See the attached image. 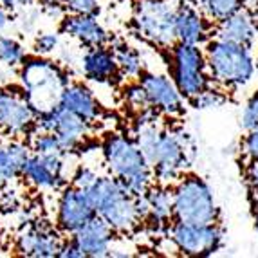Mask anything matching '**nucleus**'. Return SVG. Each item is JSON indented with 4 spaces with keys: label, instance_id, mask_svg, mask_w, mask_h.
Segmentation results:
<instances>
[{
    "label": "nucleus",
    "instance_id": "obj_22",
    "mask_svg": "<svg viewBox=\"0 0 258 258\" xmlns=\"http://www.w3.org/2000/svg\"><path fill=\"white\" fill-rule=\"evenodd\" d=\"M31 155V147L22 139L0 141V188L22 175V168Z\"/></svg>",
    "mask_w": 258,
    "mask_h": 258
},
{
    "label": "nucleus",
    "instance_id": "obj_29",
    "mask_svg": "<svg viewBox=\"0 0 258 258\" xmlns=\"http://www.w3.org/2000/svg\"><path fill=\"white\" fill-rule=\"evenodd\" d=\"M123 99H125L126 107H128L136 116L141 114V112L148 110V108H152L147 92H145V89H143V85L139 82L130 83V85L126 87L125 91H123Z\"/></svg>",
    "mask_w": 258,
    "mask_h": 258
},
{
    "label": "nucleus",
    "instance_id": "obj_27",
    "mask_svg": "<svg viewBox=\"0 0 258 258\" xmlns=\"http://www.w3.org/2000/svg\"><path fill=\"white\" fill-rule=\"evenodd\" d=\"M26 58V49L13 36H0V61L8 67H20Z\"/></svg>",
    "mask_w": 258,
    "mask_h": 258
},
{
    "label": "nucleus",
    "instance_id": "obj_20",
    "mask_svg": "<svg viewBox=\"0 0 258 258\" xmlns=\"http://www.w3.org/2000/svg\"><path fill=\"white\" fill-rule=\"evenodd\" d=\"M80 67H82L83 76L94 83L112 82L119 74L116 56H114L112 49H107V45L87 47V51L82 54V60H80Z\"/></svg>",
    "mask_w": 258,
    "mask_h": 258
},
{
    "label": "nucleus",
    "instance_id": "obj_26",
    "mask_svg": "<svg viewBox=\"0 0 258 258\" xmlns=\"http://www.w3.org/2000/svg\"><path fill=\"white\" fill-rule=\"evenodd\" d=\"M229 92L226 89L219 85L208 87L206 91H203L199 96H195L194 99H189V103L194 105V108L197 110H210V108H220L224 103H228Z\"/></svg>",
    "mask_w": 258,
    "mask_h": 258
},
{
    "label": "nucleus",
    "instance_id": "obj_34",
    "mask_svg": "<svg viewBox=\"0 0 258 258\" xmlns=\"http://www.w3.org/2000/svg\"><path fill=\"white\" fill-rule=\"evenodd\" d=\"M242 152L245 155V161H258V126L245 130V136L242 139Z\"/></svg>",
    "mask_w": 258,
    "mask_h": 258
},
{
    "label": "nucleus",
    "instance_id": "obj_37",
    "mask_svg": "<svg viewBox=\"0 0 258 258\" xmlns=\"http://www.w3.org/2000/svg\"><path fill=\"white\" fill-rule=\"evenodd\" d=\"M60 258H85L82 253V249L76 245V242L71 238L69 242H63L60 247V253H58Z\"/></svg>",
    "mask_w": 258,
    "mask_h": 258
},
{
    "label": "nucleus",
    "instance_id": "obj_39",
    "mask_svg": "<svg viewBox=\"0 0 258 258\" xmlns=\"http://www.w3.org/2000/svg\"><path fill=\"white\" fill-rule=\"evenodd\" d=\"M9 9H6L4 6L0 4V29H6L9 26Z\"/></svg>",
    "mask_w": 258,
    "mask_h": 258
},
{
    "label": "nucleus",
    "instance_id": "obj_44",
    "mask_svg": "<svg viewBox=\"0 0 258 258\" xmlns=\"http://www.w3.org/2000/svg\"><path fill=\"white\" fill-rule=\"evenodd\" d=\"M116 2H121V4H123V2H130V0H116Z\"/></svg>",
    "mask_w": 258,
    "mask_h": 258
},
{
    "label": "nucleus",
    "instance_id": "obj_25",
    "mask_svg": "<svg viewBox=\"0 0 258 258\" xmlns=\"http://www.w3.org/2000/svg\"><path fill=\"white\" fill-rule=\"evenodd\" d=\"M195 2L203 9V13L215 24L228 18L244 6V0H195Z\"/></svg>",
    "mask_w": 258,
    "mask_h": 258
},
{
    "label": "nucleus",
    "instance_id": "obj_42",
    "mask_svg": "<svg viewBox=\"0 0 258 258\" xmlns=\"http://www.w3.org/2000/svg\"><path fill=\"white\" fill-rule=\"evenodd\" d=\"M42 6H47V4H58V2H63V0H38Z\"/></svg>",
    "mask_w": 258,
    "mask_h": 258
},
{
    "label": "nucleus",
    "instance_id": "obj_30",
    "mask_svg": "<svg viewBox=\"0 0 258 258\" xmlns=\"http://www.w3.org/2000/svg\"><path fill=\"white\" fill-rule=\"evenodd\" d=\"M60 47V35L56 31H43L35 36L33 42V51L40 56H51L52 52L58 51Z\"/></svg>",
    "mask_w": 258,
    "mask_h": 258
},
{
    "label": "nucleus",
    "instance_id": "obj_41",
    "mask_svg": "<svg viewBox=\"0 0 258 258\" xmlns=\"http://www.w3.org/2000/svg\"><path fill=\"white\" fill-rule=\"evenodd\" d=\"M254 231L258 235V204H254Z\"/></svg>",
    "mask_w": 258,
    "mask_h": 258
},
{
    "label": "nucleus",
    "instance_id": "obj_17",
    "mask_svg": "<svg viewBox=\"0 0 258 258\" xmlns=\"http://www.w3.org/2000/svg\"><path fill=\"white\" fill-rule=\"evenodd\" d=\"M71 238L82 249L83 256L103 258V256H110L112 251H114L116 231L112 229V226L107 220L101 219L99 215H96L83 228H80L76 233H73Z\"/></svg>",
    "mask_w": 258,
    "mask_h": 258
},
{
    "label": "nucleus",
    "instance_id": "obj_10",
    "mask_svg": "<svg viewBox=\"0 0 258 258\" xmlns=\"http://www.w3.org/2000/svg\"><path fill=\"white\" fill-rule=\"evenodd\" d=\"M36 130L42 132H54L63 145L65 152H73L78 147H82L85 138L91 132V123L83 117L76 116L74 112L67 110L61 105L47 112H42L36 116L35 123Z\"/></svg>",
    "mask_w": 258,
    "mask_h": 258
},
{
    "label": "nucleus",
    "instance_id": "obj_11",
    "mask_svg": "<svg viewBox=\"0 0 258 258\" xmlns=\"http://www.w3.org/2000/svg\"><path fill=\"white\" fill-rule=\"evenodd\" d=\"M96 215L98 213H96L87 191L73 184L61 188L60 199H58V210H56V222L61 231L73 235Z\"/></svg>",
    "mask_w": 258,
    "mask_h": 258
},
{
    "label": "nucleus",
    "instance_id": "obj_6",
    "mask_svg": "<svg viewBox=\"0 0 258 258\" xmlns=\"http://www.w3.org/2000/svg\"><path fill=\"white\" fill-rule=\"evenodd\" d=\"M173 220L188 224H217L219 204L211 186L203 177L188 173L172 186Z\"/></svg>",
    "mask_w": 258,
    "mask_h": 258
},
{
    "label": "nucleus",
    "instance_id": "obj_13",
    "mask_svg": "<svg viewBox=\"0 0 258 258\" xmlns=\"http://www.w3.org/2000/svg\"><path fill=\"white\" fill-rule=\"evenodd\" d=\"M36 112L24 92L0 87V128L9 136H24L35 128Z\"/></svg>",
    "mask_w": 258,
    "mask_h": 258
},
{
    "label": "nucleus",
    "instance_id": "obj_16",
    "mask_svg": "<svg viewBox=\"0 0 258 258\" xmlns=\"http://www.w3.org/2000/svg\"><path fill=\"white\" fill-rule=\"evenodd\" d=\"M213 38L254 49L258 42V11L242 6L228 18L217 22Z\"/></svg>",
    "mask_w": 258,
    "mask_h": 258
},
{
    "label": "nucleus",
    "instance_id": "obj_19",
    "mask_svg": "<svg viewBox=\"0 0 258 258\" xmlns=\"http://www.w3.org/2000/svg\"><path fill=\"white\" fill-rule=\"evenodd\" d=\"M60 31L69 38H74L85 47H99L107 45L110 36L103 24L94 15H65L61 18Z\"/></svg>",
    "mask_w": 258,
    "mask_h": 258
},
{
    "label": "nucleus",
    "instance_id": "obj_35",
    "mask_svg": "<svg viewBox=\"0 0 258 258\" xmlns=\"http://www.w3.org/2000/svg\"><path fill=\"white\" fill-rule=\"evenodd\" d=\"M245 182L254 204H258V161H245Z\"/></svg>",
    "mask_w": 258,
    "mask_h": 258
},
{
    "label": "nucleus",
    "instance_id": "obj_28",
    "mask_svg": "<svg viewBox=\"0 0 258 258\" xmlns=\"http://www.w3.org/2000/svg\"><path fill=\"white\" fill-rule=\"evenodd\" d=\"M31 150L35 154H69L65 152L63 145L60 143L58 136L54 132H42V130H36V134L33 136V141H31Z\"/></svg>",
    "mask_w": 258,
    "mask_h": 258
},
{
    "label": "nucleus",
    "instance_id": "obj_15",
    "mask_svg": "<svg viewBox=\"0 0 258 258\" xmlns=\"http://www.w3.org/2000/svg\"><path fill=\"white\" fill-rule=\"evenodd\" d=\"M215 22H211L195 0H181L177 9L175 33L177 42L191 45H206L213 38Z\"/></svg>",
    "mask_w": 258,
    "mask_h": 258
},
{
    "label": "nucleus",
    "instance_id": "obj_4",
    "mask_svg": "<svg viewBox=\"0 0 258 258\" xmlns=\"http://www.w3.org/2000/svg\"><path fill=\"white\" fill-rule=\"evenodd\" d=\"M206 63L213 83L226 91H237L256 78V60L251 47L211 38L204 45Z\"/></svg>",
    "mask_w": 258,
    "mask_h": 258
},
{
    "label": "nucleus",
    "instance_id": "obj_24",
    "mask_svg": "<svg viewBox=\"0 0 258 258\" xmlns=\"http://www.w3.org/2000/svg\"><path fill=\"white\" fill-rule=\"evenodd\" d=\"M112 52L116 56L119 74H123L125 78H130V80H139L141 78V74L145 73V60H143V56L139 54L138 49L125 42H117L114 43Z\"/></svg>",
    "mask_w": 258,
    "mask_h": 258
},
{
    "label": "nucleus",
    "instance_id": "obj_38",
    "mask_svg": "<svg viewBox=\"0 0 258 258\" xmlns=\"http://www.w3.org/2000/svg\"><path fill=\"white\" fill-rule=\"evenodd\" d=\"M0 4L4 6L6 9H9L11 13H15V11L31 8V6L35 4V0H0Z\"/></svg>",
    "mask_w": 258,
    "mask_h": 258
},
{
    "label": "nucleus",
    "instance_id": "obj_40",
    "mask_svg": "<svg viewBox=\"0 0 258 258\" xmlns=\"http://www.w3.org/2000/svg\"><path fill=\"white\" fill-rule=\"evenodd\" d=\"M244 6H247V8H253V9H258V0H244Z\"/></svg>",
    "mask_w": 258,
    "mask_h": 258
},
{
    "label": "nucleus",
    "instance_id": "obj_14",
    "mask_svg": "<svg viewBox=\"0 0 258 258\" xmlns=\"http://www.w3.org/2000/svg\"><path fill=\"white\" fill-rule=\"evenodd\" d=\"M139 83H141L145 92H147L152 108H155L161 114H166V116H179V114H182L186 98L177 89L172 76L145 71L141 74V78H139Z\"/></svg>",
    "mask_w": 258,
    "mask_h": 258
},
{
    "label": "nucleus",
    "instance_id": "obj_3",
    "mask_svg": "<svg viewBox=\"0 0 258 258\" xmlns=\"http://www.w3.org/2000/svg\"><path fill=\"white\" fill-rule=\"evenodd\" d=\"M103 161L110 175L117 177L134 195H145L154 181V172L136 138L110 134L105 139Z\"/></svg>",
    "mask_w": 258,
    "mask_h": 258
},
{
    "label": "nucleus",
    "instance_id": "obj_12",
    "mask_svg": "<svg viewBox=\"0 0 258 258\" xmlns=\"http://www.w3.org/2000/svg\"><path fill=\"white\" fill-rule=\"evenodd\" d=\"M65 155L31 154L22 168V177L38 189L58 191L65 184Z\"/></svg>",
    "mask_w": 258,
    "mask_h": 258
},
{
    "label": "nucleus",
    "instance_id": "obj_18",
    "mask_svg": "<svg viewBox=\"0 0 258 258\" xmlns=\"http://www.w3.org/2000/svg\"><path fill=\"white\" fill-rule=\"evenodd\" d=\"M61 238L52 228L45 224H33L22 229L17 238V247L26 256H38V258H51L58 256L61 247Z\"/></svg>",
    "mask_w": 258,
    "mask_h": 258
},
{
    "label": "nucleus",
    "instance_id": "obj_1",
    "mask_svg": "<svg viewBox=\"0 0 258 258\" xmlns=\"http://www.w3.org/2000/svg\"><path fill=\"white\" fill-rule=\"evenodd\" d=\"M159 114L155 108L138 114L134 138L152 166L154 181L163 186H173L189 163V147L186 134L164 130L159 125Z\"/></svg>",
    "mask_w": 258,
    "mask_h": 258
},
{
    "label": "nucleus",
    "instance_id": "obj_5",
    "mask_svg": "<svg viewBox=\"0 0 258 258\" xmlns=\"http://www.w3.org/2000/svg\"><path fill=\"white\" fill-rule=\"evenodd\" d=\"M92 206L116 233H132L141 222L136 195L114 175H99L89 191Z\"/></svg>",
    "mask_w": 258,
    "mask_h": 258
},
{
    "label": "nucleus",
    "instance_id": "obj_21",
    "mask_svg": "<svg viewBox=\"0 0 258 258\" xmlns=\"http://www.w3.org/2000/svg\"><path fill=\"white\" fill-rule=\"evenodd\" d=\"M60 105L67 110L74 112L76 116L89 121L91 125L101 117V105H99L98 98L83 83H69L65 87Z\"/></svg>",
    "mask_w": 258,
    "mask_h": 258
},
{
    "label": "nucleus",
    "instance_id": "obj_8",
    "mask_svg": "<svg viewBox=\"0 0 258 258\" xmlns=\"http://www.w3.org/2000/svg\"><path fill=\"white\" fill-rule=\"evenodd\" d=\"M170 76L186 99H194L208 87L215 85L201 45L175 42L170 47Z\"/></svg>",
    "mask_w": 258,
    "mask_h": 258
},
{
    "label": "nucleus",
    "instance_id": "obj_7",
    "mask_svg": "<svg viewBox=\"0 0 258 258\" xmlns=\"http://www.w3.org/2000/svg\"><path fill=\"white\" fill-rule=\"evenodd\" d=\"M181 0H136L132 24L141 38L170 49L177 42L175 20Z\"/></svg>",
    "mask_w": 258,
    "mask_h": 258
},
{
    "label": "nucleus",
    "instance_id": "obj_32",
    "mask_svg": "<svg viewBox=\"0 0 258 258\" xmlns=\"http://www.w3.org/2000/svg\"><path fill=\"white\" fill-rule=\"evenodd\" d=\"M99 179V173L96 172L94 168L91 166H78L76 172L73 175V186L83 189V191H89L92 186L96 184V181Z\"/></svg>",
    "mask_w": 258,
    "mask_h": 258
},
{
    "label": "nucleus",
    "instance_id": "obj_43",
    "mask_svg": "<svg viewBox=\"0 0 258 258\" xmlns=\"http://www.w3.org/2000/svg\"><path fill=\"white\" fill-rule=\"evenodd\" d=\"M254 60H256V78H258V52H256V56H254Z\"/></svg>",
    "mask_w": 258,
    "mask_h": 258
},
{
    "label": "nucleus",
    "instance_id": "obj_36",
    "mask_svg": "<svg viewBox=\"0 0 258 258\" xmlns=\"http://www.w3.org/2000/svg\"><path fill=\"white\" fill-rule=\"evenodd\" d=\"M18 26H20V29L24 31V33H31V31L35 29L36 24H38V18H40V13L38 11H35V9H22V11H18Z\"/></svg>",
    "mask_w": 258,
    "mask_h": 258
},
{
    "label": "nucleus",
    "instance_id": "obj_2",
    "mask_svg": "<svg viewBox=\"0 0 258 258\" xmlns=\"http://www.w3.org/2000/svg\"><path fill=\"white\" fill-rule=\"evenodd\" d=\"M18 83L20 91L36 112L52 110L60 105L65 87L69 85V74L56 61L47 56H26L18 69Z\"/></svg>",
    "mask_w": 258,
    "mask_h": 258
},
{
    "label": "nucleus",
    "instance_id": "obj_23",
    "mask_svg": "<svg viewBox=\"0 0 258 258\" xmlns=\"http://www.w3.org/2000/svg\"><path fill=\"white\" fill-rule=\"evenodd\" d=\"M150 217L148 220L155 222L157 226H170V220H173V204H172V189L170 186L152 184L147 194Z\"/></svg>",
    "mask_w": 258,
    "mask_h": 258
},
{
    "label": "nucleus",
    "instance_id": "obj_31",
    "mask_svg": "<svg viewBox=\"0 0 258 258\" xmlns=\"http://www.w3.org/2000/svg\"><path fill=\"white\" fill-rule=\"evenodd\" d=\"M240 126L242 130H251L258 126V91H254L245 101L240 112Z\"/></svg>",
    "mask_w": 258,
    "mask_h": 258
},
{
    "label": "nucleus",
    "instance_id": "obj_9",
    "mask_svg": "<svg viewBox=\"0 0 258 258\" xmlns=\"http://www.w3.org/2000/svg\"><path fill=\"white\" fill-rule=\"evenodd\" d=\"M170 240L186 256H210L222 249L224 229L217 224H188L173 220L168 226Z\"/></svg>",
    "mask_w": 258,
    "mask_h": 258
},
{
    "label": "nucleus",
    "instance_id": "obj_33",
    "mask_svg": "<svg viewBox=\"0 0 258 258\" xmlns=\"http://www.w3.org/2000/svg\"><path fill=\"white\" fill-rule=\"evenodd\" d=\"M63 6L67 11L74 15H94V17H98L101 11L99 0H63Z\"/></svg>",
    "mask_w": 258,
    "mask_h": 258
}]
</instances>
